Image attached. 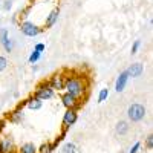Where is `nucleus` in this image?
I'll return each instance as SVG.
<instances>
[{
  "mask_svg": "<svg viewBox=\"0 0 153 153\" xmlns=\"http://www.w3.org/2000/svg\"><path fill=\"white\" fill-rule=\"evenodd\" d=\"M65 91L75 95L76 98H83L87 92V83L83 75H68L65 81Z\"/></svg>",
  "mask_w": 153,
  "mask_h": 153,
  "instance_id": "nucleus-1",
  "label": "nucleus"
},
{
  "mask_svg": "<svg viewBox=\"0 0 153 153\" xmlns=\"http://www.w3.org/2000/svg\"><path fill=\"white\" fill-rule=\"evenodd\" d=\"M54 94H55V91L51 87V84H49L48 80L40 81V83L35 86V91H34V97H37L38 100H42V101L51 100V98L54 97Z\"/></svg>",
  "mask_w": 153,
  "mask_h": 153,
  "instance_id": "nucleus-2",
  "label": "nucleus"
},
{
  "mask_svg": "<svg viewBox=\"0 0 153 153\" xmlns=\"http://www.w3.org/2000/svg\"><path fill=\"white\" fill-rule=\"evenodd\" d=\"M127 118L132 123H139L146 118V107L139 103H133L127 109Z\"/></svg>",
  "mask_w": 153,
  "mask_h": 153,
  "instance_id": "nucleus-3",
  "label": "nucleus"
},
{
  "mask_svg": "<svg viewBox=\"0 0 153 153\" xmlns=\"http://www.w3.org/2000/svg\"><path fill=\"white\" fill-rule=\"evenodd\" d=\"M20 31H22L23 35H26V37H35V35L43 32V28H40L38 25H35L32 22L25 20V22L20 23Z\"/></svg>",
  "mask_w": 153,
  "mask_h": 153,
  "instance_id": "nucleus-4",
  "label": "nucleus"
},
{
  "mask_svg": "<svg viewBox=\"0 0 153 153\" xmlns=\"http://www.w3.org/2000/svg\"><path fill=\"white\" fill-rule=\"evenodd\" d=\"M61 103H63V106H65L66 109H74V110H78L81 107V104H83L80 98H76L75 95H72L69 92L61 94Z\"/></svg>",
  "mask_w": 153,
  "mask_h": 153,
  "instance_id": "nucleus-5",
  "label": "nucleus"
},
{
  "mask_svg": "<svg viewBox=\"0 0 153 153\" xmlns=\"http://www.w3.org/2000/svg\"><path fill=\"white\" fill-rule=\"evenodd\" d=\"M76 120H78V110L66 109V112L63 113V129L69 130L71 127L76 123Z\"/></svg>",
  "mask_w": 153,
  "mask_h": 153,
  "instance_id": "nucleus-6",
  "label": "nucleus"
},
{
  "mask_svg": "<svg viewBox=\"0 0 153 153\" xmlns=\"http://www.w3.org/2000/svg\"><path fill=\"white\" fill-rule=\"evenodd\" d=\"M0 153H16L14 139H12L9 135L0 136Z\"/></svg>",
  "mask_w": 153,
  "mask_h": 153,
  "instance_id": "nucleus-7",
  "label": "nucleus"
},
{
  "mask_svg": "<svg viewBox=\"0 0 153 153\" xmlns=\"http://www.w3.org/2000/svg\"><path fill=\"white\" fill-rule=\"evenodd\" d=\"M48 81H49L51 87H52L54 91H58V92L65 91V81H66V76L63 75L61 72L54 74L52 76H51V80H48Z\"/></svg>",
  "mask_w": 153,
  "mask_h": 153,
  "instance_id": "nucleus-8",
  "label": "nucleus"
},
{
  "mask_svg": "<svg viewBox=\"0 0 153 153\" xmlns=\"http://www.w3.org/2000/svg\"><path fill=\"white\" fill-rule=\"evenodd\" d=\"M0 45L3 46L5 52H12V40L9 38V31L6 28H0Z\"/></svg>",
  "mask_w": 153,
  "mask_h": 153,
  "instance_id": "nucleus-9",
  "label": "nucleus"
},
{
  "mask_svg": "<svg viewBox=\"0 0 153 153\" xmlns=\"http://www.w3.org/2000/svg\"><path fill=\"white\" fill-rule=\"evenodd\" d=\"M129 74H127V71H124V72H121L120 75H118V78H117V81H115V91L117 92H123L124 89H126V86H127V81H129Z\"/></svg>",
  "mask_w": 153,
  "mask_h": 153,
  "instance_id": "nucleus-10",
  "label": "nucleus"
},
{
  "mask_svg": "<svg viewBox=\"0 0 153 153\" xmlns=\"http://www.w3.org/2000/svg\"><path fill=\"white\" fill-rule=\"evenodd\" d=\"M9 123L12 124H20L23 120H25V113H23V109H14V110H11L9 115H8V118H6Z\"/></svg>",
  "mask_w": 153,
  "mask_h": 153,
  "instance_id": "nucleus-11",
  "label": "nucleus"
},
{
  "mask_svg": "<svg viewBox=\"0 0 153 153\" xmlns=\"http://www.w3.org/2000/svg\"><path fill=\"white\" fill-rule=\"evenodd\" d=\"M58 16H60V8H55L49 12V14L46 16V20H45V28L49 29V28H52L54 25L57 23L58 20Z\"/></svg>",
  "mask_w": 153,
  "mask_h": 153,
  "instance_id": "nucleus-12",
  "label": "nucleus"
},
{
  "mask_svg": "<svg viewBox=\"0 0 153 153\" xmlns=\"http://www.w3.org/2000/svg\"><path fill=\"white\" fill-rule=\"evenodd\" d=\"M143 72H144V66L141 65V63H133V65L127 69V74H129V76H133V78L141 76Z\"/></svg>",
  "mask_w": 153,
  "mask_h": 153,
  "instance_id": "nucleus-13",
  "label": "nucleus"
},
{
  "mask_svg": "<svg viewBox=\"0 0 153 153\" xmlns=\"http://www.w3.org/2000/svg\"><path fill=\"white\" fill-rule=\"evenodd\" d=\"M129 130H130V126H129V123L124 121V120H121V121H118L117 124H115V132H117V135H120V136L127 135Z\"/></svg>",
  "mask_w": 153,
  "mask_h": 153,
  "instance_id": "nucleus-14",
  "label": "nucleus"
},
{
  "mask_svg": "<svg viewBox=\"0 0 153 153\" xmlns=\"http://www.w3.org/2000/svg\"><path fill=\"white\" fill-rule=\"evenodd\" d=\"M26 106H28V109H31V110H38V109H42L43 101L32 95V97H29V98L26 100Z\"/></svg>",
  "mask_w": 153,
  "mask_h": 153,
  "instance_id": "nucleus-15",
  "label": "nucleus"
},
{
  "mask_svg": "<svg viewBox=\"0 0 153 153\" xmlns=\"http://www.w3.org/2000/svg\"><path fill=\"white\" fill-rule=\"evenodd\" d=\"M19 153H37V146L34 143H23L19 149Z\"/></svg>",
  "mask_w": 153,
  "mask_h": 153,
  "instance_id": "nucleus-16",
  "label": "nucleus"
},
{
  "mask_svg": "<svg viewBox=\"0 0 153 153\" xmlns=\"http://www.w3.org/2000/svg\"><path fill=\"white\" fill-rule=\"evenodd\" d=\"M61 153H80V149L75 143H66L61 147Z\"/></svg>",
  "mask_w": 153,
  "mask_h": 153,
  "instance_id": "nucleus-17",
  "label": "nucleus"
},
{
  "mask_svg": "<svg viewBox=\"0 0 153 153\" xmlns=\"http://www.w3.org/2000/svg\"><path fill=\"white\" fill-rule=\"evenodd\" d=\"M55 150V147L52 146V143H43L40 147H37V153H52Z\"/></svg>",
  "mask_w": 153,
  "mask_h": 153,
  "instance_id": "nucleus-18",
  "label": "nucleus"
},
{
  "mask_svg": "<svg viewBox=\"0 0 153 153\" xmlns=\"http://www.w3.org/2000/svg\"><path fill=\"white\" fill-rule=\"evenodd\" d=\"M66 133H68V130H66V129H63V130H61V133H60V135H58V136H57V138L54 139L52 146H54L55 149H57V146H58V144H60L61 141H65V138H66Z\"/></svg>",
  "mask_w": 153,
  "mask_h": 153,
  "instance_id": "nucleus-19",
  "label": "nucleus"
},
{
  "mask_svg": "<svg viewBox=\"0 0 153 153\" xmlns=\"http://www.w3.org/2000/svg\"><path fill=\"white\" fill-rule=\"evenodd\" d=\"M40 55H42V52H38V51H32L31 52V55H29V58H28V61L31 63V65H34V63H37L38 60H40Z\"/></svg>",
  "mask_w": 153,
  "mask_h": 153,
  "instance_id": "nucleus-20",
  "label": "nucleus"
},
{
  "mask_svg": "<svg viewBox=\"0 0 153 153\" xmlns=\"http://www.w3.org/2000/svg\"><path fill=\"white\" fill-rule=\"evenodd\" d=\"M107 97H109V89L107 87L106 89H101L100 94H98V103H104V101L107 100Z\"/></svg>",
  "mask_w": 153,
  "mask_h": 153,
  "instance_id": "nucleus-21",
  "label": "nucleus"
},
{
  "mask_svg": "<svg viewBox=\"0 0 153 153\" xmlns=\"http://www.w3.org/2000/svg\"><path fill=\"white\" fill-rule=\"evenodd\" d=\"M6 68H8V58L3 57V55H0V72H3Z\"/></svg>",
  "mask_w": 153,
  "mask_h": 153,
  "instance_id": "nucleus-22",
  "label": "nucleus"
},
{
  "mask_svg": "<svg viewBox=\"0 0 153 153\" xmlns=\"http://www.w3.org/2000/svg\"><path fill=\"white\" fill-rule=\"evenodd\" d=\"M146 149L147 150H153V135L152 133L146 138Z\"/></svg>",
  "mask_w": 153,
  "mask_h": 153,
  "instance_id": "nucleus-23",
  "label": "nucleus"
},
{
  "mask_svg": "<svg viewBox=\"0 0 153 153\" xmlns=\"http://www.w3.org/2000/svg\"><path fill=\"white\" fill-rule=\"evenodd\" d=\"M139 150H141V143L139 141H136L132 147H130V150H129V153H139Z\"/></svg>",
  "mask_w": 153,
  "mask_h": 153,
  "instance_id": "nucleus-24",
  "label": "nucleus"
},
{
  "mask_svg": "<svg viewBox=\"0 0 153 153\" xmlns=\"http://www.w3.org/2000/svg\"><path fill=\"white\" fill-rule=\"evenodd\" d=\"M139 46H141V42H139V40H135V43L132 45V49H130V54H132V55H135V54L138 52Z\"/></svg>",
  "mask_w": 153,
  "mask_h": 153,
  "instance_id": "nucleus-25",
  "label": "nucleus"
},
{
  "mask_svg": "<svg viewBox=\"0 0 153 153\" xmlns=\"http://www.w3.org/2000/svg\"><path fill=\"white\" fill-rule=\"evenodd\" d=\"M29 11H31V6H28V8H25L23 11H20V12H19V17H20V19H25V17H28V14H29Z\"/></svg>",
  "mask_w": 153,
  "mask_h": 153,
  "instance_id": "nucleus-26",
  "label": "nucleus"
},
{
  "mask_svg": "<svg viewBox=\"0 0 153 153\" xmlns=\"http://www.w3.org/2000/svg\"><path fill=\"white\" fill-rule=\"evenodd\" d=\"M11 8H12V2H11V0H5V2H3V9L9 11Z\"/></svg>",
  "mask_w": 153,
  "mask_h": 153,
  "instance_id": "nucleus-27",
  "label": "nucleus"
},
{
  "mask_svg": "<svg viewBox=\"0 0 153 153\" xmlns=\"http://www.w3.org/2000/svg\"><path fill=\"white\" fill-rule=\"evenodd\" d=\"M34 49H35V51H38V52H43V51H45V49H46V46H45V45H43V43H37V45H35V48H34Z\"/></svg>",
  "mask_w": 153,
  "mask_h": 153,
  "instance_id": "nucleus-28",
  "label": "nucleus"
},
{
  "mask_svg": "<svg viewBox=\"0 0 153 153\" xmlns=\"http://www.w3.org/2000/svg\"><path fill=\"white\" fill-rule=\"evenodd\" d=\"M5 124H6V120L0 121V136H2V132H3V129H5Z\"/></svg>",
  "mask_w": 153,
  "mask_h": 153,
  "instance_id": "nucleus-29",
  "label": "nucleus"
}]
</instances>
